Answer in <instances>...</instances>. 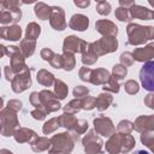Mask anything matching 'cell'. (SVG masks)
I'll use <instances>...</instances> for the list:
<instances>
[{"mask_svg": "<svg viewBox=\"0 0 154 154\" xmlns=\"http://www.w3.org/2000/svg\"><path fill=\"white\" fill-rule=\"evenodd\" d=\"M142 87L148 91H154V60L144 63L140 70Z\"/></svg>", "mask_w": 154, "mask_h": 154, "instance_id": "obj_1", "label": "cell"}, {"mask_svg": "<svg viewBox=\"0 0 154 154\" xmlns=\"http://www.w3.org/2000/svg\"><path fill=\"white\" fill-rule=\"evenodd\" d=\"M131 154H149L147 150H143V149H138V150H135V152H132Z\"/></svg>", "mask_w": 154, "mask_h": 154, "instance_id": "obj_2", "label": "cell"}]
</instances>
